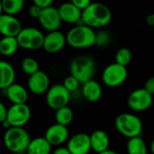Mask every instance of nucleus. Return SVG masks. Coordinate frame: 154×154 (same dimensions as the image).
<instances>
[{
  "label": "nucleus",
  "mask_w": 154,
  "mask_h": 154,
  "mask_svg": "<svg viewBox=\"0 0 154 154\" xmlns=\"http://www.w3.org/2000/svg\"><path fill=\"white\" fill-rule=\"evenodd\" d=\"M112 20L110 8L98 2H92L82 11L81 23L92 29H102L108 25Z\"/></svg>",
  "instance_id": "f257e3e1"
},
{
  "label": "nucleus",
  "mask_w": 154,
  "mask_h": 154,
  "mask_svg": "<svg viewBox=\"0 0 154 154\" xmlns=\"http://www.w3.org/2000/svg\"><path fill=\"white\" fill-rule=\"evenodd\" d=\"M66 39L67 44L74 49H87L95 45L96 31L80 23L68 32Z\"/></svg>",
  "instance_id": "f03ea898"
},
{
  "label": "nucleus",
  "mask_w": 154,
  "mask_h": 154,
  "mask_svg": "<svg viewBox=\"0 0 154 154\" xmlns=\"http://www.w3.org/2000/svg\"><path fill=\"white\" fill-rule=\"evenodd\" d=\"M31 137L23 127H11L4 134L3 142L5 148L14 154L26 152Z\"/></svg>",
  "instance_id": "7ed1b4c3"
},
{
  "label": "nucleus",
  "mask_w": 154,
  "mask_h": 154,
  "mask_svg": "<svg viewBox=\"0 0 154 154\" xmlns=\"http://www.w3.org/2000/svg\"><path fill=\"white\" fill-rule=\"evenodd\" d=\"M96 62L90 56L79 55L75 57L69 64L70 75L75 77L80 84L93 79L96 72Z\"/></svg>",
  "instance_id": "20e7f679"
},
{
  "label": "nucleus",
  "mask_w": 154,
  "mask_h": 154,
  "mask_svg": "<svg viewBox=\"0 0 154 154\" xmlns=\"http://www.w3.org/2000/svg\"><path fill=\"white\" fill-rule=\"evenodd\" d=\"M115 126L121 135L128 139L141 136L143 128L140 117L131 113L120 114L115 120Z\"/></svg>",
  "instance_id": "39448f33"
},
{
  "label": "nucleus",
  "mask_w": 154,
  "mask_h": 154,
  "mask_svg": "<svg viewBox=\"0 0 154 154\" xmlns=\"http://www.w3.org/2000/svg\"><path fill=\"white\" fill-rule=\"evenodd\" d=\"M44 34L37 28L34 27H25L21 30V32L16 36L19 47L35 51L42 48Z\"/></svg>",
  "instance_id": "423d86ee"
},
{
  "label": "nucleus",
  "mask_w": 154,
  "mask_h": 154,
  "mask_svg": "<svg viewBox=\"0 0 154 154\" xmlns=\"http://www.w3.org/2000/svg\"><path fill=\"white\" fill-rule=\"evenodd\" d=\"M127 68L116 62L107 65L102 72V81L108 88L121 86L127 79Z\"/></svg>",
  "instance_id": "0eeeda50"
},
{
  "label": "nucleus",
  "mask_w": 154,
  "mask_h": 154,
  "mask_svg": "<svg viewBox=\"0 0 154 154\" xmlns=\"http://www.w3.org/2000/svg\"><path fill=\"white\" fill-rule=\"evenodd\" d=\"M70 94L62 84H55L46 92V104L53 110L66 106L69 103Z\"/></svg>",
  "instance_id": "6e6552de"
},
{
  "label": "nucleus",
  "mask_w": 154,
  "mask_h": 154,
  "mask_svg": "<svg viewBox=\"0 0 154 154\" xmlns=\"http://www.w3.org/2000/svg\"><path fill=\"white\" fill-rule=\"evenodd\" d=\"M153 95L149 93L144 88H137L130 93L127 98V104L131 110L135 112H143L149 109L153 103Z\"/></svg>",
  "instance_id": "1a4fd4ad"
},
{
  "label": "nucleus",
  "mask_w": 154,
  "mask_h": 154,
  "mask_svg": "<svg viewBox=\"0 0 154 154\" xmlns=\"http://www.w3.org/2000/svg\"><path fill=\"white\" fill-rule=\"evenodd\" d=\"M31 108L25 104H13L7 110L6 120L12 127H23L31 118Z\"/></svg>",
  "instance_id": "9d476101"
},
{
  "label": "nucleus",
  "mask_w": 154,
  "mask_h": 154,
  "mask_svg": "<svg viewBox=\"0 0 154 154\" xmlns=\"http://www.w3.org/2000/svg\"><path fill=\"white\" fill-rule=\"evenodd\" d=\"M38 21L41 26L47 32L59 30L62 23L58 8L52 5L46 8H42Z\"/></svg>",
  "instance_id": "9b49d317"
},
{
  "label": "nucleus",
  "mask_w": 154,
  "mask_h": 154,
  "mask_svg": "<svg viewBox=\"0 0 154 154\" xmlns=\"http://www.w3.org/2000/svg\"><path fill=\"white\" fill-rule=\"evenodd\" d=\"M67 44L66 35H64L59 30L48 32V33L44 36L43 50L51 54L58 53L65 47Z\"/></svg>",
  "instance_id": "f8f14e48"
},
{
  "label": "nucleus",
  "mask_w": 154,
  "mask_h": 154,
  "mask_svg": "<svg viewBox=\"0 0 154 154\" xmlns=\"http://www.w3.org/2000/svg\"><path fill=\"white\" fill-rule=\"evenodd\" d=\"M67 149L71 154H88L91 151L89 134L86 133L74 134L68 140Z\"/></svg>",
  "instance_id": "ddd939ff"
},
{
  "label": "nucleus",
  "mask_w": 154,
  "mask_h": 154,
  "mask_svg": "<svg viewBox=\"0 0 154 154\" xmlns=\"http://www.w3.org/2000/svg\"><path fill=\"white\" fill-rule=\"evenodd\" d=\"M50 78L48 74L42 70H38L34 74L29 76L28 88L35 95H42L48 91L50 88Z\"/></svg>",
  "instance_id": "4468645a"
},
{
  "label": "nucleus",
  "mask_w": 154,
  "mask_h": 154,
  "mask_svg": "<svg viewBox=\"0 0 154 154\" xmlns=\"http://www.w3.org/2000/svg\"><path fill=\"white\" fill-rule=\"evenodd\" d=\"M44 137L51 146H60L69 140L68 127L56 123L46 130Z\"/></svg>",
  "instance_id": "2eb2a0df"
},
{
  "label": "nucleus",
  "mask_w": 154,
  "mask_h": 154,
  "mask_svg": "<svg viewBox=\"0 0 154 154\" xmlns=\"http://www.w3.org/2000/svg\"><path fill=\"white\" fill-rule=\"evenodd\" d=\"M22 29V23L15 15L5 13L0 15V33L3 36L16 37Z\"/></svg>",
  "instance_id": "dca6fc26"
},
{
  "label": "nucleus",
  "mask_w": 154,
  "mask_h": 154,
  "mask_svg": "<svg viewBox=\"0 0 154 154\" xmlns=\"http://www.w3.org/2000/svg\"><path fill=\"white\" fill-rule=\"evenodd\" d=\"M61 21L67 23L78 24L81 23L82 10L73 5L71 2L63 3L58 8Z\"/></svg>",
  "instance_id": "f3484780"
},
{
  "label": "nucleus",
  "mask_w": 154,
  "mask_h": 154,
  "mask_svg": "<svg viewBox=\"0 0 154 154\" xmlns=\"http://www.w3.org/2000/svg\"><path fill=\"white\" fill-rule=\"evenodd\" d=\"M82 95L84 98L91 103L97 102L103 94V89L99 82L95 79H90L82 84Z\"/></svg>",
  "instance_id": "a211bd4d"
},
{
  "label": "nucleus",
  "mask_w": 154,
  "mask_h": 154,
  "mask_svg": "<svg viewBox=\"0 0 154 154\" xmlns=\"http://www.w3.org/2000/svg\"><path fill=\"white\" fill-rule=\"evenodd\" d=\"M91 150L97 153L103 152L109 149L110 139L108 134L103 130H96L90 135Z\"/></svg>",
  "instance_id": "6ab92c4d"
},
{
  "label": "nucleus",
  "mask_w": 154,
  "mask_h": 154,
  "mask_svg": "<svg viewBox=\"0 0 154 154\" xmlns=\"http://www.w3.org/2000/svg\"><path fill=\"white\" fill-rule=\"evenodd\" d=\"M5 90L7 98L12 104H25L28 100V91L20 84L14 83Z\"/></svg>",
  "instance_id": "aec40b11"
},
{
  "label": "nucleus",
  "mask_w": 154,
  "mask_h": 154,
  "mask_svg": "<svg viewBox=\"0 0 154 154\" xmlns=\"http://www.w3.org/2000/svg\"><path fill=\"white\" fill-rule=\"evenodd\" d=\"M15 70L13 65L5 60H0V89H6L15 81Z\"/></svg>",
  "instance_id": "412c9836"
},
{
  "label": "nucleus",
  "mask_w": 154,
  "mask_h": 154,
  "mask_svg": "<svg viewBox=\"0 0 154 154\" xmlns=\"http://www.w3.org/2000/svg\"><path fill=\"white\" fill-rule=\"evenodd\" d=\"M51 143L45 139V137H37L31 139L27 147V154H50L51 152Z\"/></svg>",
  "instance_id": "4be33fe9"
},
{
  "label": "nucleus",
  "mask_w": 154,
  "mask_h": 154,
  "mask_svg": "<svg viewBox=\"0 0 154 154\" xmlns=\"http://www.w3.org/2000/svg\"><path fill=\"white\" fill-rule=\"evenodd\" d=\"M19 48V44L16 37L13 36H3L0 40V54L3 56L14 55Z\"/></svg>",
  "instance_id": "5701e85b"
},
{
  "label": "nucleus",
  "mask_w": 154,
  "mask_h": 154,
  "mask_svg": "<svg viewBox=\"0 0 154 154\" xmlns=\"http://www.w3.org/2000/svg\"><path fill=\"white\" fill-rule=\"evenodd\" d=\"M126 148L128 154H148L147 145L141 136L128 139Z\"/></svg>",
  "instance_id": "b1692460"
},
{
  "label": "nucleus",
  "mask_w": 154,
  "mask_h": 154,
  "mask_svg": "<svg viewBox=\"0 0 154 154\" xmlns=\"http://www.w3.org/2000/svg\"><path fill=\"white\" fill-rule=\"evenodd\" d=\"M55 111V120L57 124L68 126L72 122L74 115L72 109L69 106L60 107Z\"/></svg>",
  "instance_id": "393cba45"
},
{
  "label": "nucleus",
  "mask_w": 154,
  "mask_h": 154,
  "mask_svg": "<svg viewBox=\"0 0 154 154\" xmlns=\"http://www.w3.org/2000/svg\"><path fill=\"white\" fill-rule=\"evenodd\" d=\"M5 14L15 15L20 13L24 5V0H2Z\"/></svg>",
  "instance_id": "a878e982"
},
{
  "label": "nucleus",
  "mask_w": 154,
  "mask_h": 154,
  "mask_svg": "<svg viewBox=\"0 0 154 154\" xmlns=\"http://www.w3.org/2000/svg\"><path fill=\"white\" fill-rule=\"evenodd\" d=\"M132 60H133V53L130 51V49L125 47L120 48L116 51L115 56V60H116L115 62L123 65L125 67H127L131 63Z\"/></svg>",
  "instance_id": "bb28decb"
},
{
  "label": "nucleus",
  "mask_w": 154,
  "mask_h": 154,
  "mask_svg": "<svg viewBox=\"0 0 154 154\" xmlns=\"http://www.w3.org/2000/svg\"><path fill=\"white\" fill-rule=\"evenodd\" d=\"M22 69L24 72V74L31 76L32 74H34L35 72H37L39 69V63L38 61L33 59L32 57H25L23 60H22Z\"/></svg>",
  "instance_id": "cd10ccee"
},
{
  "label": "nucleus",
  "mask_w": 154,
  "mask_h": 154,
  "mask_svg": "<svg viewBox=\"0 0 154 154\" xmlns=\"http://www.w3.org/2000/svg\"><path fill=\"white\" fill-rule=\"evenodd\" d=\"M112 38H113L112 33L109 31L101 29V30L96 32L95 45H97V47H101V48L106 47L111 43Z\"/></svg>",
  "instance_id": "c85d7f7f"
},
{
  "label": "nucleus",
  "mask_w": 154,
  "mask_h": 154,
  "mask_svg": "<svg viewBox=\"0 0 154 154\" xmlns=\"http://www.w3.org/2000/svg\"><path fill=\"white\" fill-rule=\"evenodd\" d=\"M62 85L65 87V88L68 91L72 93V92H75V91H77L79 89L80 82L75 77H73L72 75H69V76H68V77H66L64 79Z\"/></svg>",
  "instance_id": "c756f323"
},
{
  "label": "nucleus",
  "mask_w": 154,
  "mask_h": 154,
  "mask_svg": "<svg viewBox=\"0 0 154 154\" xmlns=\"http://www.w3.org/2000/svg\"><path fill=\"white\" fill-rule=\"evenodd\" d=\"M42 11V7H40V6H38V5H36L33 4V5H31L30 8H29V14H30V16L32 17V18L39 19Z\"/></svg>",
  "instance_id": "7c9ffc66"
},
{
  "label": "nucleus",
  "mask_w": 154,
  "mask_h": 154,
  "mask_svg": "<svg viewBox=\"0 0 154 154\" xmlns=\"http://www.w3.org/2000/svg\"><path fill=\"white\" fill-rule=\"evenodd\" d=\"M70 2L82 11L92 3L91 0H70Z\"/></svg>",
  "instance_id": "2f4dec72"
},
{
  "label": "nucleus",
  "mask_w": 154,
  "mask_h": 154,
  "mask_svg": "<svg viewBox=\"0 0 154 154\" xmlns=\"http://www.w3.org/2000/svg\"><path fill=\"white\" fill-rule=\"evenodd\" d=\"M149 93H151L152 95H154V76L149 78L143 87Z\"/></svg>",
  "instance_id": "473e14b6"
},
{
  "label": "nucleus",
  "mask_w": 154,
  "mask_h": 154,
  "mask_svg": "<svg viewBox=\"0 0 154 154\" xmlns=\"http://www.w3.org/2000/svg\"><path fill=\"white\" fill-rule=\"evenodd\" d=\"M32 2L34 5H36L42 8H46L52 5L53 0H32Z\"/></svg>",
  "instance_id": "72a5a7b5"
},
{
  "label": "nucleus",
  "mask_w": 154,
  "mask_h": 154,
  "mask_svg": "<svg viewBox=\"0 0 154 154\" xmlns=\"http://www.w3.org/2000/svg\"><path fill=\"white\" fill-rule=\"evenodd\" d=\"M7 110L8 109L6 108V106L2 102H0V124H2L6 119Z\"/></svg>",
  "instance_id": "f704fd0d"
},
{
  "label": "nucleus",
  "mask_w": 154,
  "mask_h": 154,
  "mask_svg": "<svg viewBox=\"0 0 154 154\" xmlns=\"http://www.w3.org/2000/svg\"><path fill=\"white\" fill-rule=\"evenodd\" d=\"M53 154H71L69 152V151L67 149V147H59L57 148Z\"/></svg>",
  "instance_id": "c9c22d12"
},
{
  "label": "nucleus",
  "mask_w": 154,
  "mask_h": 154,
  "mask_svg": "<svg viewBox=\"0 0 154 154\" xmlns=\"http://www.w3.org/2000/svg\"><path fill=\"white\" fill-rule=\"evenodd\" d=\"M146 23L150 26H154V13H152L147 15L146 17Z\"/></svg>",
  "instance_id": "e433bc0d"
},
{
  "label": "nucleus",
  "mask_w": 154,
  "mask_h": 154,
  "mask_svg": "<svg viewBox=\"0 0 154 154\" xmlns=\"http://www.w3.org/2000/svg\"><path fill=\"white\" fill-rule=\"evenodd\" d=\"M98 154H120L118 153V152H115V151H112V150H106V151H105V152H100V153Z\"/></svg>",
  "instance_id": "4c0bfd02"
},
{
  "label": "nucleus",
  "mask_w": 154,
  "mask_h": 154,
  "mask_svg": "<svg viewBox=\"0 0 154 154\" xmlns=\"http://www.w3.org/2000/svg\"><path fill=\"white\" fill-rule=\"evenodd\" d=\"M150 150H151V152L154 154V138L152 139V143H151V145H150Z\"/></svg>",
  "instance_id": "58836bf2"
},
{
  "label": "nucleus",
  "mask_w": 154,
  "mask_h": 154,
  "mask_svg": "<svg viewBox=\"0 0 154 154\" xmlns=\"http://www.w3.org/2000/svg\"><path fill=\"white\" fill-rule=\"evenodd\" d=\"M4 14V10H3V4H2V0H0V15Z\"/></svg>",
  "instance_id": "ea45409f"
},
{
  "label": "nucleus",
  "mask_w": 154,
  "mask_h": 154,
  "mask_svg": "<svg viewBox=\"0 0 154 154\" xmlns=\"http://www.w3.org/2000/svg\"><path fill=\"white\" fill-rule=\"evenodd\" d=\"M15 154H27V153H25V152H20V153H15Z\"/></svg>",
  "instance_id": "a19ab883"
}]
</instances>
